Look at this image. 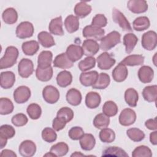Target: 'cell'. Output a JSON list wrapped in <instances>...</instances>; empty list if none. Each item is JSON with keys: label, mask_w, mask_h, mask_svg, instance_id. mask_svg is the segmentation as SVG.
<instances>
[{"label": "cell", "mask_w": 157, "mask_h": 157, "mask_svg": "<svg viewBox=\"0 0 157 157\" xmlns=\"http://www.w3.org/2000/svg\"><path fill=\"white\" fill-rule=\"evenodd\" d=\"M18 50L14 46L6 48L4 56L0 59V69H7L12 67L16 63L18 56Z\"/></svg>", "instance_id": "6da1fadb"}, {"label": "cell", "mask_w": 157, "mask_h": 157, "mask_svg": "<svg viewBox=\"0 0 157 157\" xmlns=\"http://www.w3.org/2000/svg\"><path fill=\"white\" fill-rule=\"evenodd\" d=\"M120 42V34L117 31H113L101 39L99 48L103 51H108L113 48Z\"/></svg>", "instance_id": "7a4b0ae2"}, {"label": "cell", "mask_w": 157, "mask_h": 157, "mask_svg": "<svg viewBox=\"0 0 157 157\" xmlns=\"http://www.w3.org/2000/svg\"><path fill=\"white\" fill-rule=\"evenodd\" d=\"M112 17L113 21L118 24L123 31L129 32L132 31V28L129 22L128 21L124 14L118 9L116 8H113L112 9Z\"/></svg>", "instance_id": "3957f363"}, {"label": "cell", "mask_w": 157, "mask_h": 157, "mask_svg": "<svg viewBox=\"0 0 157 157\" xmlns=\"http://www.w3.org/2000/svg\"><path fill=\"white\" fill-rule=\"evenodd\" d=\"M104 34L105 31L102 28L95 27L92 25L86 26L82 31V35L84 37L96 41L101 40L104 36Z\"/></svg>", "instance_id": "277c9868"}, {"label": "cell", "mask_w": 157, "mask_h": 157, "mask_svg": "<svg viewBox=\"0 0 157 157\" xmlns=\"http://www.w3.org/2000/svg\"><path fill=\"white\" fill-rule=\"evenodd\" d=\"M34 31V26L31 22L23 21L17 26L15 33L17 37L24 39L32 37Z\"/></svg>", "instance_id": "5b68a950"}, {"label": "cell", "mask_w": 157, "mask_h": 157, "mask_svg": "<svg viewBox=\"0 0 157 157\" xmlns=\"http://www.w3.org/2000/svg\"><path fill=\"white\" fill-rule=\"evenodd\" d=\"M142 46L148 51L154 50L157 45V35L154 31H148L142 36Z\"/></svg>", "instance_id": "8992f818"}, {"label": "cell", "mask_w": 157, "mask_h": 157, "mask_svg": "<svg viewBox=\"0 0 157 157\" xmlns=\"http://www.w3.org/2000/svg\"><path fill=\"white\" fill-rule=\"evenodd\" d=\"M18 72L20 77L28 78L34 72V64L33 61L28 58H23L18 65Z\"/></svg>", "instance_id": "52a82bcc"}, {"label": "cell", "mask_w": 157, "mask_h": 157, "mask_svg": "<svg viewBox=\"0 0 157 157\" xmlns=\"http://www.w3.org/2000/svg\"><path fill=\"white\" fill-rule=\"evenodd\" d=\"M59 92L58 89L52 85H47L42 90L44 99L50 104L57 102L59 99Z\"/></svg>", "instance_id": "ba28073f"}, {"label": "cell", "mask_w": 157, "mask_h": 157, "mask_svg": "<svg viewBox=\"0 0 157 157\" xmlns=\"http://www.w3.org/2000/svg\"><path fill=\"white\" fill-rule=\"evenodd\" d=\"M119 123L124 126H128L134 124L136 120V113L130 108L123 109L119 115Z\"/></svg>", "instance_id": "9c48e42d"}, {"label": "cell", "mask_w": 157, "mask_h": 157, "mask_svg": "<svg viewBox=\"0 0 157 157\" xmlns=\"http://www.w3.org/2000/svg\"><path fill=\"white\" fill-rule=\"evenodd\" d=\"M31 94V90L28 86H20L13 92V99L17 104H23L29 100Z\"/></svg>", "instance_id": "30bf717a"}, {"label": "cell", "mask_w": 157, "mask_h": 157, "mask_svg": "<svg viewBox=\"0 0 157 157\" xmlns=\"http://www.w3.org/2000/svg\"><path fill=\"white\" fill-rule=\"evenodd\" d=\"M98 67L101 70L110 69L115 64V59L107 52L102 53L96 59Z\"/></svg>", "instance_id": "8fae6325"}, {"label": "cell", "mask_w": 157, "mask_h": 157, "mask_svg": "<svg viewBox=\"0 0 157 157\" xmlns=\"http://www.w3.org/2000/svg\"><path fill=\"white\" fill-rule=\"evenodd\" d=\"M18 151L22 156L31 157L36 153V145L32 140H25L20 144Z\"/></svg>", "instance_id": "7c38bea8"}, {"label": "cell", "mask_w": 157, "mask_h": 157, "mask_svg": "<svg viewBox=\"0 0 157 157\" xmlns=\"http://www.w3.org/2000/svg\"><path fill=\"white\" fill-rule=\"evenodd\" d=\"M128 9L134 13H142L148 10V4L145 0H129L127 3Z\"/></svg>", "instance_id": "4fadbf2b"}, {"label": "cell", "mask_w": 157, "mask_h": 157, "mask_svg": "<svg viewBox=\"0 0 157 157\" xmlns=\"http://www.w3.org/2000/svg\"><path fill=\"white\" fill-rule=\"evenodd\" d=\"M83 53L86 56H93L99 50V45L97 41L93 39H86L82 44Z\"/></svg>", "instance_id": "5bb4252c"}, {"label": "cell", "mask_w": 157, "mask_h": 157, "mask_svg": "<svg viewBox=\"0 0 157 157\" xmlns=\"http://www.w3.org/2000/svg\"><path fill=\"white\" fill-rule=\"evenodd\" d=\"M66 54L68 58L73 63L81 59L84 55L82 47L75 44H71L67 47Z\"/></svg>", "instance_id": "9a60e30c"}, {"label": "cell", "mask_w": 157, "mask_h": 157, "mask_svg": "<svg viewBox=\"0 0 157 157\" xmlns=\"http://www.w3.org/2000/svg\"><path fill=\"white\" fill-rule=\"evenodd\" d=\"M98 72L96 71L83 72L80 75V82L84 86H93L98 78Z\"/></svg>", "instance_id": "2e32d148"}, {"label": "cell", "mask_w": 157, "mask_h": 157, "mask_svg": "<svg viewBox=\"0 0 157 157\" xmlns=\"http://www.w3.org/2000/svg\"><path fill=\"white\" fill-rule=\"evenodd\" d=\"M128 75V71L126 66L120 63L112 71L113 79L117 82L124 81Z\"/></svg>", "instance_id": "e0dca14e"}, {"label": "cell", "mask_w": 157, "mask_h": 157, "mask_svg": "<svg viewBox=\"0 0 157 157\" xmlns=\"http://www.w3.org/2000/svg\"><path fill=\"white\" fill-rule=\"evenodd\" d=\"M154 76L153 69L148 66H143L138 71V77L143 83H150Z\"/></svg>", "instance_id": "ac0fdd59"}, {"label": "cell", "mask_w": 157, "mask_h": 157, "mask_svg": "<svg viewBox=\"0 0 157 157\" xmlns=\"http://www.w3.org/2000/svg\"><path fill=\"white\" fill-rule=\"evenodd\" d=\"M53 63L54 67L63 69H69L74 66V63L68 58L66 53H63L57 55Z\"/></svg>", "instance_id": "d6986e66"}, {"label": "cell", "mask_w": 157, "mask_h": 157, "mask_svg": "<svg viewBox=\"0 0 157 157\" xmlns=\"http://www.w3.org/2000/svg\"><path fill=\"white\" fill-rule=\"evenodd\" d=\"M15 82V74L12 71H5L1 73V86L4 89L12 88Z\"/></svg>", "instance_id": "ffe728a7"}, {"label": "cell", "mask_w": 157, "mask_h": 157, "mask_svg": "<svg viewBox=\"0 0 157 157\" xmlns=\"http://www.w3.org/2000/svg\"><path fill=\"white\" fill-rule=\"evenodd\" d=\"M53 54L52 52L44 50L40 52L37 58V67L41 69H46L51 66Z\"/></svg>", "instance_id": "44dd1931"}, {"label": "cell", "mask_w": 157, "mask_h": 157, "mask_svg": "<svg viewBox=\"0 0 157 157\" xmlns=\"http://www.w3.org/2000/svg\"><path fill=\"white\" fill-rule=\"evenodd\" d=\"M48 29L51 34L55 36L64 35L62 17L59 16L52 19L49 23Z\"/></svg>", "instance_id": "7402d4cb"}, {"label": "cell", "mask_w": 157, "mask_h": 157, "mask_svg": "<svg viewBox=\"0 0 157 157\" xmlns=\"http://www.w3.org/2000/svg\"><path fill=\"white\" fill-rule=\"evenodd\" d=\"M66 101L73 106L78 105L82 102V94L80 91L75 88H71L66 93Z\"/></svg>", "instance_id": "603a6c76"}, {"label": "cell", "mask_w": 157, "mask_h": 157, "mask_svg": "<svg viewBox=\"0 0 157 157\" xmlns=\"http://www.w3.org/2000/svg\"><path fill=\"white\" fill-rule=\"evenodd\" d=\"M92 8L85 1H80L76 4L74 7V13L78 18H83L88 15L91 12Z\"/></svg>", "instance_id": "cb8c5ba5"}, {"label": "cell", "mask_w": 157, "mask_h": 157, "mask_svg": "<svg viewBox=\"0 0 157 157\" xmlns=\"http://www.w3.org/2000/svg\"><path fill=\"white\" fill-rule=\"evenodd\" d=\"M101 101V98L97 92L90 91L88 93L85 97V104L89 109L97 108Z\"/></svg>", "instance_id": "d4e9b609"}, {"label": "cell", "mask_w": 157, "mask_h": 157, "mask_svg": "<svg viewBox=\"0 0 157 157\" xmlns=\"http://www.w3.org/2000/svg\"><path fill=\"white\" fill-rule=\"evenodd\" d=\"M79 140L82 149L85 151L91 150L96 144V139L91 134H84Z\"/></svg>", "instance_id": "484cf974"}, {"label": "cell", "mask_w": 157, "mask_h": 157, "mask_svg": "<svg viewBox=\"0 0 157 157\" xmlns=\"http://www.w3.org/2000/svg\"><path fill=\"white\" fill-rule=\"evenodd\" d=\"M138 42L137 37L133 33H128L123 37V44L125 46V51L128 54L131 53Z\"/></svg>", "instance_id": "4316f807"}, {"label": "cell", "mask_w": 157, "mask_h": 157, "mask_svg": "<svg viewBox=\"0 0 157 157\" xmlns=\"http://www.w3.org/2000/svg\"><path fill=\"white\" fill-rule=\"evenodd\" d=\"M64 26L67 31L69 33L76 32L79 28V19L77 17L69 15L64 20Z\"/></svg>", "instance_id": "83f0119b"}, {"label": "cell", "mask_w": 157, "mask_h": 157, "mask_svg": "<svg viewBox=\"0 0 157 157\" xmlns=\"http://www.w3.org/2000/svg\"><path fill=\"white\" fill-rule=\"evenodd\" d=\"M39 43L45 48H50L55 45V42L50 33L47 31H41L37 35Z\"/></svg>", "instance_id": "f1b7e54d"}, {"label": "cell", "mask_w": 157, "mask_h": 157, "mask_svg": "<svg viewBox=\"0 0 157 157\" xmlns=\"http://www.w3.org/2000/svg\"><path fill=\"white\" fill-rule=\"evenodd\" d=\"M72 82V75L67 71H63L57 75L56 82L59 86L62 88L67 87L70 85Z\"/></svg>", "instance_id": "f546056e"}, {"label": "cell", "mask_w": 157, "mask_h": 157, "mask_svg": "<svg viewBox=\"0 0 157 157\" xmlns=\"http://www.w3.org/2000/svg\"><path fill=\"white\" fill-rule=\"evenodd\" d=\"M21 48L23 52L28 56H33L36 54L39 49V43L36 40H29L22 44Z\"/></svg>", "instance_id": "4dcf8cb0"}, {"label": "cell", "mask_w": 157, "mask_h": 157, "mask_svg": "<svg viewBox=\"0 0 157 157\" xmlns=\"http://www.w3.org/2000/svg\"><path fill=\"white\" fill-rule=\"evenodd\" d=\"M144 99L148 102H153L156 101L157 98V85H150L145 86L142 91Z\"/></svg>", "instance_id": "1f68e13d"}, {"label": "cell", "mask_w": 157, "mask_h": 157, "mask_svg": "<svg viewBox=\"0 0 157 157\" xmlns=\"http://www.w3.org/2000/svg\"><path fill=\"white\" fill-rule=\"evenodd\" d=\"M2 18L5 23L12 25L17 22L18 20V13L14 8L9 7L2 12Z\"/></svg>", "instance_id": "d6a6232c"}, {"label": "cell", "mask_w": 157, "mask_h": 157, "mask_svg": "<svg viewBox=\"0 0 157 157\" xmlns=\"http://www.w3.org/2000/svg\"><path fill=\"white\" fill-rule=\"evenodd\" d=\"M144 56L142 55H130L125 57L121 62L123 64L128 66L142 65L144 62Z\"/></svg>", "instance_id": "836d02e7"}, {"label": "cell", "mask_w": 157, "mask_h": 157, "mask_svg": "<svg viewBox=\"0 0 157 157\" xmlns=\"http://www.w3.org/2000/svg\"><path fill=\"white\" fill-rule=\"evenodd\" d=\"M124 100L127 104L130 107H136L139 100V94L137 91L132 88H128L124 93Z\"/></svg>", "instance_id": "e575fe53"}, {"label": "cell", "mask_w": 157, "mask_h": 157, "mask_svg": "<svg viewBox=\"0 0 157 157\" xmlns=\"http://www.w3.org/2000/svg\"><path fill=\"white\" fill-rule=\"evenodd\" d=\"M150 25V20L147 17L142 16L136 18L133 23V29L137 31H143L147 29Z\"/></svg>", "instance_id": "d590c367"}, {"label": "cell", "mask_w": 157, "mask_h": 157, "mask_svg": "<svg viewBox=\"0 0 157 157\" xmlns=\"http://www.w3.org/2000/svg\"><path fill=\"white\" fill-rule=\"evenodd\" d=\"M53 68L50 66L46 69H41L37 67L36 70V75L37 78L41 82H48L49 81L53 76Z\"/></svg>", "instance_id": "8d00e7d4"}, {"label": "cell", "mask_w": 157, "mask_h": 157, "mask_svg": "<svg viewBox=\"0 0 157 157\" xmlns=\"http://www.w3.org/2000/svg\"><path fill=\"white\" fill-rule=\"evenodd\" d=\"M110 78L109 75L104 72H101L99 74L98 78L96 83L92 86L93 89L98 90H104L110 84Z\"/></svg>", "instance_id": "74e56055"}, {"label": "cell", "mask_w": 157, "mask_h": 157, "mask_svg": "<svg viewBox=\"0 0 157 157\" xmlns=\"http://www.w3.org/2000/svg\"><path fill=\"white\" fill-rule=\"evenodd\" d=\"M110 124V118L103 113L96 115L93 120V125L98 129H102L108 127Z\"/></svg>", "instance_id": "f35d334b"}, {"label": "cell", "mask_w": 157, "mask_h": 157, "mask_svg": "<svg viewBox=\"0 0 157 157\" xmlns=\"http://www.w3.org/2000/svg\"><path fill=\"white\" fill-rule=\"evenodd\" d=\"M102 156H120L128 157V155L122 148L118 147H109L103 150Z\"/></svg>", "instance_id": "ab89813d"}, {"label": "cell", "mask_w": 157, "mask_h": 157, "mask_svg": "<svg viewBox=\"0 0 157 157\" xmlns=\"http://www.w3.org/2000/svg\"><path fill=\"white\" fill-rule=\"evenodd\" d=\"M14 109L12 102L7 98H1L0 99V113L6 115L11 113Z\"/></svg>", "instance_id": "60d3db41"}, {"label": "cell", "mask_w": 157, "mask_h": 157, "mask_svg": "<svg viewBox=\"0 0 157 157\" xmlns=\"http://www.w3.org/2000/svg\"><path fill=\"white\" fill-rule=\"evenodd\" d=\"M50 151L55 154L56 156H63L69 151V147L67 144L60 142L52 146Z\"/></svg>", "instance_id": "b9f144b4"}, {"label": "cell", "mask_w": 157, "mask_h": 157, "mask_svg": "<svg viewBox=\"0 0 157 157\" xmlns=\"http://www.w3.org/2000/svg\"><path fill=\"white\" fill-rule=\"evenodd\" d=\"M118 106L112 101H106L102 107V113L109 117H114L118 113Z\"/></svg>", "instance_id": "7bdbcfd3"}, {"label": "cell", "mask_w": 157, "mask_h": 157, "mask_svg": "<svg viewBox=\"0 0 157 157\" xmlns=\"http://www.w3.org/2000/svg\"><path fill=\"white\" fill-rule=\"evenodd\" d=\"M128 137L133 142H140L145 138L144 132L139 128H132L126 131Z\"/></svg>", "instance_id": "ee69618b"}, {"label": "cell", "mask_w": 157, "mask_h": 157, "mask_svg": "<svg viewBox=\"0 0 157 157\" xmlns=\"http://www.w3.org/2000/svg\"><path fill=\"white\" fill-rule=\"evenodd\" d=\"M99 137L104 143H112L115 139V133L112 129L105 128L101 129Z\"/></svg>", "instance_id": "f6af8a7d"}, {"label": "cell", "mask_w": 157, "mask_h": 157, "mask_svg": "<svg viewBox=\"0 0 157 157\" xmlns=\"http://www.w3.org/2000/svg\"><path fill=\"white\" fill-rule=\"evenodd\" d=\"M96 59L93 56H86L84 59L80 61L78 64L79 69L82 72H86L94 67Z\"/></svg>", "instance_id": "bcb514c9"}, {"label": "cell", "mask_w": 157, "mask_h": 157, "mask_svg": "<svg viewBox=\"0 0 157 157\" xmlns=\"http://www.w3.org/2000/svg\"><path fill=\"white\" fill-rule=\"evenodd\" d=\"M15 130L13 126L9 124H3L0 127V139L7 140L13 137Z\"/></svg>", "instance_id": "7dc6e473"}, {"label": "cell", "mask_w": 157, "mask_h": 157, "mask_svg": "<svg viewBox=\"0 0 157 157\" xmlns=\"http://www.w3.org/2000/svg\"><path fill=\"white\" fill-rule=\"evenodd\" d=\"M26 112L32 120L39 119L42 114V109L39 105L36 103H32L29 104L26 109Z\"/></svg>", "instance_id": "c3c4849f"}, {"label": "cell", "mask_w": 157, "mask_h": 157, "mask_svg": "<svg viewBox=\"0 0 157 157\" xmlns=\"http://www.w3.org/2000/svg\"><path fill=\"white\" fill-rule=\"evenodd\" d=\"M133 157H151L152 152L150 148L145 145H140L136 147L132 153Z\"/></svg>", "instance_id": "681fc988"}, {"label": "cell", "mask_w": 157, "mask_h": 157, "mask_svg": "<svg viewBox=\"0 0 157 157\" xmlns=\"http://www.w3.org/2000/svg\"><path fill=\"white\" fill-rule=\"evenodd\" d=\"M56 117L61 118L67 123L71 121L74 118V112L68 107H61L58 111Z\"/></svg>", "instance_id": "f907efd6"}, {"label": "cell", "mask_w": 157, "mask_h": 157, "mask_svg": "<svg viewBox=\"0 0 157 157\" xmlns=\"http://www.w3.org/2000/svg\"><path fill=\"white\" fill-rule=\"evenodd\" d=\"M42 137L44 141L52 143L56 140L57 134L53 129L46 127L42 131Z\"/></svg>", "instance_id": "816d5d0a"}, {"label": "cell", "mask_w": 157, "mask_h": 157, "mask_svg": "<svg viewBox=\"0 0 157 157\" xmlns=\"http://www.w3.org/2000/svg\"><path fill=\"white\" fill-rule=\"evenodd\" d=\"M11 121L12 124L15 126L20 127L26 124L28 121V119L24 113H19L12 117Z\"/></svg>", "instance_id": "f5cc1de1"}, {"label": "cell", "mask_w": 157, "mask_h": 157, "mask_svg": "<svg viewBox=\"0 0 157 157\" xmlns=\"http://www.w3.org/2000/svg\"><path fill=\"white\" fill-rule=\"evenodd\" d=\"M107 24V18L103 14H96L93 18L91 25L93 26L102 28Z\"/></svg>", "instance_id": "db71d44e"}, {"label": "cell", "mask_w": 157, "mask_h": 157, "mask_svg": "<svg viewBox=\"0 0 157 157\" xmlns=\"http://www.w3.org/2000/svg\"><path fill=\"white\" fill-rule=\"evenodd\" d=\"M84 134L83 129L79 126L72 127L68 132L69 137L70 139L74 140H79Z\"/></svg>", "instance_id": "11a10c76"}, {"label": "cell", "mask_w": 157, "mask_h": 157, "mask_svg": "<svg viewBox=\"0 0 157 157\" xmlns=\"http://www.w3.org/2000/svg\"><path fill=\"white\" fill-rule=\"evenodd\" d=\"M66 123L61 118L56 117L53 120L52 128L56 131H59L62 130L66 126Z\"/></svg>", "instance_id": "9f6ffc18"}, {"label": "cell", "mask_w": 157, "mask_h": 157, "mask_svg": "<svg viewBox=\"0 0 157 157\" xmlns=\"http://www.w3.org/2000/svg\"><path fill=\"white\" fill-rule=\"evenodd\" d=\"M145 127L150 130H156L157 129V123H156V117L155 118H150L147 120L145 122Z\"/></svg>", "instance_id": "6f0895ef"}, {"label": "cell", "mask_w": 157, "mask_h": 157, "mask_svg": "<svg viewBox=\"0 0 157 157\" xmlns=\"http://www.w3.org/2000/svg\"><path fill=\"white\" fill-rule=\"evenodd\" d=\"M1 156H7V157H17V155L10 150L5 149L2 150L0 154Z\"/></svg>", "instance_id": "680465c9"}, {"label": "cell", "mask_w": 157, "mask_h": 157, "mask_svg": "<svg viewBox=\"0 0 157 157\" xmlns=\"http://www.w3.org/2000/svg\"><path fill=\"white\" fill-rule=\"evenodd\" d=\"M150 141L153 145L157 144V131L156 130L150 134Z\"/></svg>", "instance_id": "91938a15"}, {"label": "cell", "mask_w": 157, "mask_h": 157, "mask_svg": "<svg viewBox=\"0 0 157 157\" xmlns=\"http://www.w3.org/2000/svg\"><path fill=\"white\" fill-rule=\"evenodd\" d=\"M85 156L83 153H80V151H75V153H72L71 156Z\"/></svg>", "instance_id": "94428289"}, {"label": "cell", "mask_w": 157, "mask_h": 157, "mask_svg": "<svg viewBox=\"0 0 157 157\" xmlns=\"http://www.w3.org/2000/svg\"><path fill=\"white\" fill-rule=\"evenodd\" d=\"M44 156H55L56 157V155L55 154H53V153H52L51 151L46 153L45 155H44Z\"/></svg>", "instance_id": "6125c7cd"}]
</instances>
